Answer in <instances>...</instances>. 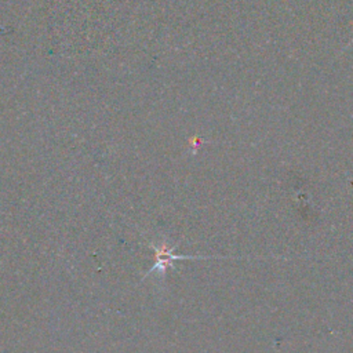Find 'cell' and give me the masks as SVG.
<instances>
[{"label": "cell", "mask_w": 353, "mask_h": 353, "mask_svg": "<svg viewBox=\"0 0 353 353\" xmlns=\"http://www.w3.org/2000/svg\"><path fill=\"white\" fill-rule=\"evenodd\" d=\"M352 43H353V39H352V40H350V43H349V46H350V44H352Z\"/></svg>", "instance_id": "cell-2"}, {"label": "cell", "mask_w": 353, "mask_h": 353, "mask_svg": "<svg viewBox=\"0 0 353 353\" xmlns=\"http://www.w3.org/2000/svg\"><path fill=\"white\" fill-rule=\"evenodd\" d=\"M153 250H154V255H156V262L154 265L146 272V274L143 276L148 277L149 273H153V272H159V274H164L167 268L172 266L174 261H182V259H211V258H215V259H222V258H226V256H194V255H176L174 252V247H170L167 243H159V244H152Z\"/></svg>", "instance_id": "cell-1"}]
</instances>
